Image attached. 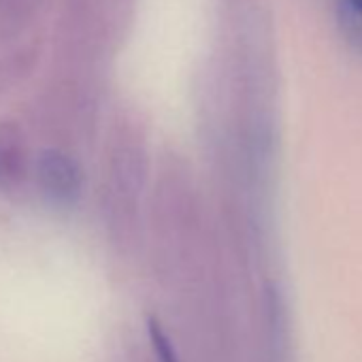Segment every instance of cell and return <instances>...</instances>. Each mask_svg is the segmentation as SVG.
Instances as JSON below:
<instances>
[{
	"mask_svg": "<svg viewBox=\"0 0 362 362\" xmlns=\"http://www.w3.org/2000/svg\"><path fill=\"white\" fill-rule=\"evenodd\" d=\"M41 181L47 194L56 197L58 201L73 199L79 188V179H77V168L73 162L60 153H52L43 160L41 166Z\"/></svg>",
	"mask_w": 362,
	"mask_h": 362,
	"instance_id": "1",
	"label": "cell"
},
{
	"mask_svg": "<svg viewBox=\"0 0 362 362\" xmlns=\"http://www.w3.org/2000/svg\"><path fill=\"white\" fill-rule=\"evenodd\" d=\"M341 22L347 37L362 49V0H341Z\"/></svg>",
	"mask_w": 362,
	"mask_h": 362,
	"instance_id": "2",
	"label": "cell"
},
{
	"mask_svg": "<svg viewBox=\"0 0 362 362\" xmlns=\"http://www.w3.org/2000/svg\"><path fill=\"white\" fill-rule=\"evenodd\" d=\"M149 337H151V343H153V351L158 356L160 362H177V356L166 339V334L162 332V328L158 326V322H149Z\"/></svg>",
	"mask_w": 362,
	"mask_h": 362,
	"instance_id": "3",
	"label": "cell"
}]
</instances>
